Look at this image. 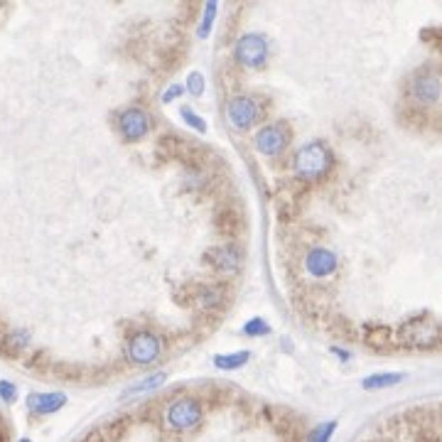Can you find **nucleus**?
Here are the masks:
<instances>
[{
	"label": "nucleus",
	"mask_w": 442,
	"mask_h": 442,
	"mask_svg": "<svg viewBox=\"0 0 442 442\" xmlns=\"http://www.w3.org/2000/svg\"><path fill=\"white\" fill-rule=\"evenodd\" d=\"M332 433H334V423H322L319 428H315L310 435H307L305 442H329Z\"/></svg>",
	"instance_id": "nucleus-19"
},
{
	"label": "nucleus",
	"mask_w": 442,
	"mask_h": 442,
	"mask_svg": "<svg viewBox=\"0 0 442 442\" xmlns=\"http://www.w3.org/2000/svg\"><path fill=\"white\" fill-rule=\"evenodd\" d=\"M221 300H223V295H221L219 287H214V285L201 287V292H199V305L204 307V310H211V307L221 305Z\"/></svg>",
	"instance_id": "nucleus-14"
},
{
	"label": "nucleus",
	"mask_w": 442,
	"mask_h": 442,
	"mask_svg": "<svg viewBox=\"0 0 442 442\" xmlns=\"http://www.w3.org/2000/svg\"><path fill=\"white\" fill-rule=\"evenodd\" d=\"M329 351H332V354H337V356H339V359H342V361H349V351H347V349H339V347H332V349H329Z\"/></svg>",
	"instance_id": "nucleus-24"
},
{
	"label": "nucleus",
	"mask_w": 442,
	"mask_h": 442,
	"mask_svg": "<svg viewBox=\"0 0 442 442\" xmlns=\"http://www.w3.org/2000/svg\"><path fill=\"white\" fill-rule=\"evenodd\" d=\"M339 268V258L329 248H312L305 255V270L312 278H327Z\"/></svg>",
	"instance_id": "nucleus-8"
},
{
	"label": "nucleus",
	"mask_w": 442,
	"mask_h": 442,
	"mask_svg": "<svg viewBox=\"0 0 442 442\" xmlns=\"http://www.w3.org/2000/svg\"><path fill=\"white\" fill-rule=\"evenodd\" d=\"M162 420L177 433H189V430H197L201 423H204V406H201L197 398H177L172 401L162 413Z\"/></svg>",
	"instance_id": "nucleus-2"
},
{
	"label": "nucleus",
	"mask_w": 442,
	"mask_h": 442,
	"mask_svg": "<svg viewBox=\"0 0 442 442\" xmlns=\"http://www.w3.org/2000/svg\"><path fill=\"white\" fill-rule=\"evenodd\" d=\"M287 145V136L280 126H263L255 133V148H258L263 155H278L283 153V148Z\"/></svg>",
	"instance_id": "nucleus-9"
},
{
	"label": "nucleus",
	"mask_w": 442,
	"mask_h": 442,
	"mask_svg": "<svg viewBox=\"0 0 442 442\" xmlns=\"http://www.w3.org/2000/svg\"><path fill=\"white\" fill-rule=\"evenodd\" d=\"M329 165H332V153L319 140L302 145L292 160V170L300 179H319L329 170Z\"/></svg>",
	"instance_id": "nucleus-1"
},
{
	"label": "nucleus",
	"mask_w": 442,
	"mask_h": 442,
	"mask_svg": "<svg viewBox=\"0 0 442 442\" xmlns=\"http://www.w3.org/2000/svg\"><path fill=\"white\" fill-rule=\"evenodd\" d=\"M5 342H8V347L13 349V351H23V349L30 344V334L20 329V332H13V334H10V337L5 339Z\"/></svg>",
	"instance_id": "nucleus-20"
},
{
	"label": "nucleus",
	"mask_w": 442,
	"mask_h": 442,
	"mask_svg": "<svg viewBox=\"0 0 442 442\" xmlns=\"http://www.w3.org/2000/svg\"><path fill=\"white\" fill-rule=\"evenodd\" d=\"M184 89L192 94V96H201L206 89V82H204V74L201 72H192L187 77V84H184Z\"/></svg>",
	"instance_id": "nucleus-18"
},
{
	"label": "nucleus",
	"mask_w": 442,
	"mask_h": 442,
	"mask_svg": "<svg viewBox=\"0 0 442 442\" xmlns=\"http://www.w3.org/2000/svg\"><path fill=\"white\" fill-rule=\"evenodd\" d=\"M401 381V374H376V376H369V379H364L361 386L364 388H386V386H393V383Z\"/></svg>",
	"instance_id": "nucleus-15"
},
{
	"label": "nucleus",
	"mask_w": 442,
	"mask_h": 442,
	"mask_svg": "<svg viewBox=\"0 0 442 442\" xmlns=\"http://www.w3.org/2000/svg\"><path fill=\"white\" fill-rule=\"evenodd\" d=\"M165 379H167V376H165L162 371H158V374L145 376V379H140L138 383H133V386L126 391V396H136V393H150V391H155V388L162 386Z\"/></svg>",
	"instance_id": "nucleus-13"
},
{
	"label": "nucleus",
	"mask_w": 442,
	"mask_h": 442,
	"mask_svg": "<svg viewBox=\"0 0 442 442\" xmlns=\"http://www.w3.org/2000/svg\"><path fill=\"white\" fill-rule=\"evenodd\" d=\"M18 442H32V440H28V438H23V440H18Z\"/></svg>",
	"instance_id": "nucleus-25"
},
{
	"label": "nucleus",
	"mask_w": 442,
	"mask_h": 442,
	"mask_svg": "<svg viewBox=\"0 0 442 442\" xmlns=\"http://www.w3.org/2000/svg\"><path fill=\"white\" fill-rule=\"evenodd\" d=\"M226 118L233 128L243 131V128L253 126V121L258 118V106L248 96H233L226 104Z\"/></svg>",
	"instance_id": "nucleus-6"
},
{
	"label": "nucleus",
	"mask_w": 442,
	"mask_h": 442,
	"mask_svg": "<svg viewBox=\"0 0 442 442\" xmlns=\"http://www.w3.org/2000/svg\"><path fill=\"white\" fill-rule=\"evenodd\" d=\"M251 359V351L241 349V351H231V354H221L214 359V366L221 371H233V369H241L246 361Z\"/></svg>",
	"instance_id": "nucleus-12"
},
{
	"label": "nucleus",
	"mask_w": 442,
	"mask_h": 442,
	"mask_svg": "<svg viewBox=\"0 0 442 442\" xmlns=\"http://www.w3.org/2000/svg\"><path fill=\"white\" fill-rule=\"evenodd\" d=\"M182 118L187 121V126H192V128H194V131L206 133V123H204V118H201V116H197L194 111L187 109V106H184V109H182Z\"/></svg>",
	"instance_id": "nucleus-21"
},
{
	"label": "nucleus",
	"mask_w": 442,
	"mask_h": 442,
	"mask_svg": "<svg viewBox=\"0 0 442 442\" xmlns=\"http://www.w3.org/2000/svg\"><path fill=\"white\" fill-rule=\"evenodd\" d=\"M413 94L418 101L423 104H430L440 96V82L435 77H418L413 82Z\"/></svg>",
	"instance_id": "nucleus-11"
},
{
	"label": "nucleus",
	"mask_w": 442,
	"mask_h": 442,
	"mask_svg": "<svg viewBox=\"0 0 442 442\" xmlns=\"http://www.w3.org/2000/svg\"><path fill=\"white\" fill-rule=\"evenodd\" d=\"M0 398H3L5 403L18 401V388H15L13 381H0Z\"/></svg>",
	"instance_id": "nucleus-22"
},
{
	"label": "nucleus",
	"mask_w": 442,
	"mask_h": 442,
	"mask_svg": "<svg viewBox=\"0 0 442 442\" xmlns=\"http://www.w3.org/2000/svg\"><path fill=\"white\" fill-rule=\"evenodd\" d=\"M118 131H121V136H123V140L128 143L140 140V138L150 131V116H148V111L138 109V106H131V109H126L123 114L118 116Z\"/></svg>",
	"instance_id": "nucleus-5"
},
{
	"label": "nucleus",
	"mask_w": 442,
	"mask_h": 442,
	"mask_svg": "<svg viewBox=\"0 0 442 442\" xmlns=\"http://www.w3.org/2000/svg\"><path fill=\"white\" fill-rule=\"evenodd\" d=\"M243 334H246V337H263V334H270V327H268L265 319L253 317V319H248V322L243 324Z\"/></svg>",
	"instance_id": "nucleus-17"
},
{
	"label": "nucleus",
	"mask_w": 442,
	"mask_h": 442,
	"mask_svg": "<svg viewBox=\"0 0 442 442\" xmlns=\"http://www.w3.org/2000/svg\"><path fill=\"white\" fill-rule=\"evenodd\" d=\"M126 356L136 366H150L160 356V339L150 332H136L128 337Z\"/></svg>",
	"instance_id": "nucleus-3"
},
{
	"label": "nucleus",
	"mask_w": 442,
	"mask_h": 442,
	"mask_svg": "<svg viewBox=\"0 0 442 442\" xmlns=\"http://www.w3.org/2000/svg\"><path fill=\"white\" fill-rule=\"evenodd\" d=\"M67 406V396L60 391L52 393H30L28 396V408L32 415H52Z\"/></svg>",
	"instance_id": "nucleus-10"
},
{
	"label": "nucleus",
	"mask_w": 442,
	"mask_h": 442,
	"mask_svg": "<svg viewBox=\"0 0 442 442\" xmlns=\"http://www.w3.org/2000/svg\"><path fill=\"white\" fill-rule=\"evenodd\" d=\"M236 60L238 64H243V67H248V69L263 67L265 60H268V42H265V37L255 35V32H248V35L238 37Z\"/></svg>",
	"instance_id": "nucleus-4"
},
{
	"label": "nucleus",
	"mask_w": 442,
	"mask_h": 442,
	"mask_svg": "<svg viewBox=\"0 0 442 442\" xmlns=\"http://www.w3.org/2000/svg\"><path fill=\"white\" fill-rule=\"evenodd\" d=\"M214 15H216V3L214 0H209V3L204 5V18H201V25H199V30H197V35H199L201 40L209 37L211 25H214Z\"/></svg>",
	"instance_id": "nucleus-16"
},
{
	"label": "nucleus",
	"mask_w": 442,
	"mask_h": 442,
	"mask_svg": "<svg viewBox=\"0 0 442 442\" xmlns=\"http://www.w3.org/2000/svg\"><path fill=\"white\" fill-rule=\"evenodd\" d=\"M187 89L182 87V84H172V87L167 89V92L162 94V104H170V101H175V99H179Z\"/></svg>",
	"instance_id": "nucleus-23"
},
{
	"label": "nucleus",
	"mask_w": 442,
	"mask_h": 442,
	"mask_svg": "<svg viewBox=\"0 0 442 442\" xmlns=\"http://www.w3.org/2000/svg\"><path fill=\"white\" fill-rule=\"evenodd\" d=\"M206 255H209V263L221 275H236L238 268H241V251L233 243H221V246L211 248Z\"/></svg>",
	"instance_id": "nucleus-7"
}]
</instances>
